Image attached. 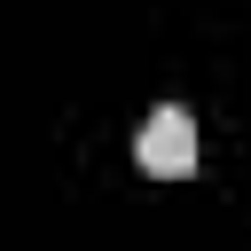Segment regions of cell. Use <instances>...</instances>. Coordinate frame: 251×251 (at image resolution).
I'll return each mask as SVG.
<instances>
[{"label":"cell","instance_id":"obj_1","mask_svg":"<svg viewBox=\"0 0 251 251\" xmlns=\"http://www.w3.org/2000/svg\"><path fill=\"white\" fill-rule=\"evenodd\" d=\"M133 157H141V173H157V180H188V173H196V118H188L180 102L149 110V126H141Z\"/></svg>","mask_w":251,"mask_h":251}]
</instances>
